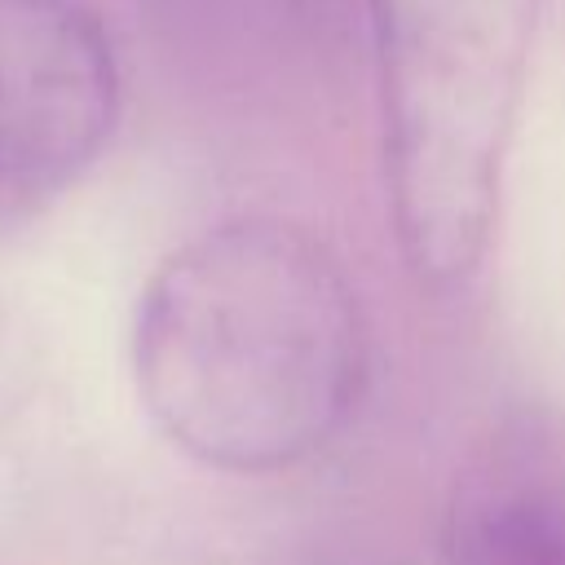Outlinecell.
Segmentation results:
<instances>
[{
	"instance_id": "2",
	"label": "cell",
	"mask_w": 565,
	"mask_h": 565,
	"mask_svg": "<svg viewBox=\"0 0 565 565\" xmlns=\"http://www.w3.org/2000/svg\"><path fill=\"white\" fill-rule=\"evenodd\" d=\"M534 18L539 0H366L393 234L428 287L486 256Z\"/></svg>"
},
{
	"instance_id": "3",
	"label": "cell",
	"mask_w": 565,
	"mask_h": 565,
	"mask_svg": "<svg viewBox=\"0 0 565 565\" xmlns=\"http://www.w3.org/2000/svg\"><path fill=\"white\" fill-rule=\"evenodd\" d=\"M115 115L119 71L102 22L75 0H0V190L66 185Z\"/></svg>"
},
{
	"instance_id": "4",
	"label": "cell",
	"mask_w": 565,
	"mask_h": 565,
	"mask_svg": "<svg viewBox=\"0 0 565 565\" xmlns=\"http://www.w3.org/2000/svg\"><path fill=\"white\" fill-rule=\"evenodd\" d=\"M450 565H565V450L534 424L499 433L455 481Z\"/></svg>"
},
{
	"instance_id": "1",
	"label": "cell",
	"mask_w": 565,
	"mask_h": 565,
	"mask_svg": "<svg viewBox=\"0 0 565 565\" xmlns=\"http://www.w3.org/2000/svg\"><path fill=\"white\" fill-rule=\"evenodd\" d=\"M132 375L150 419L221 472L322 450L358 406L366 322L335 252L278 216L221 221L146 282Z\"/></svg>"
}]
</instances>
